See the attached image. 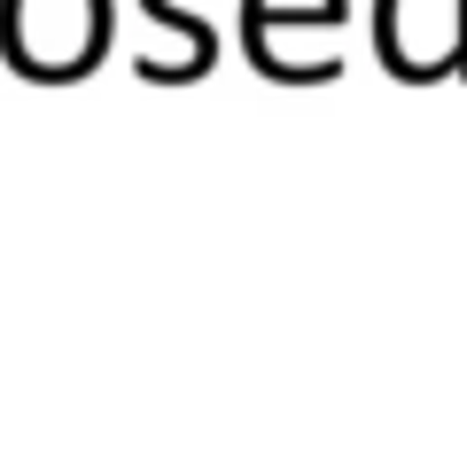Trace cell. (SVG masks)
I'll use <instances>...</instances> for the list:
<instances>
[{
    "label": "cell",
    "instance_id": "obj_1",
    "mask_svg": "<svg viewBox=\"0 0 467 459\" xmlns=\"http://www.w3.org/2000/svg\"><path fill=\"white\" fill-rule=\"evenodd\" d=\"M0 55L39 86L86 78L109 55V0H0Z\"/></svg>",
    "mask_w": 467,
    "mask_h": 459
},
{
    "label": "cell",
    "instance_id": "obj_2",
    "mask_svg": "<svg viewBox=\"0 0 467 459\" xmlns=\"http://www.w3.org/2000/svg\"><path fill=\"white\" fill-rule=\"evenodd\" d=\"M374 47L389 78L429 86L460 70V0H374Z\"/></svg>",
    "mask_w": 467,
    "mask_h": 459
},
{
    "label": "cell",
    "instance_id": "obj_3",
    "mask_svg": "<svg viewBox=\"0 0 467 459\" xmlns=\"http://www.w3.org/2000/svg\"><path fill=\"white\" fill-rule=\"evenodd\" d=\"M343 0H242V47H250L257 78L288 86V32H335Z\"/></svg>",
    "mask_w": 467,
    "mask_h": 459
},
{
    "label": "cell",
    "instance_id": "obj_4",
    "mask_svg": "<svg viewBox=\"0 0 467 459\" xmlns=\"http://www.w3.org/2000/svg\"><path fill=\"white\" fill-rule=\"evenodd\" d=\"M140 8H149V24H164V32L187 39V63L171 70L164 86H195V78H211V70H218V32H211V16L180 8V0H140Z\"/></svg>",
    "mask_w": 467,
    "mask_h": 459
},
{
    "label": "cell",
    "instance_id": "obj_5",
    "mask_svg": "<svg viewBox=\"0 0 467 459\" xmlns=\"http://www.w3.org/2000/svg\"><path fill=\"white\" fill-rule=\"evenodd\" d=\"M451 78L467 86V0H460V70H451Z\"/></svg>",
    "mask_w": 467,
    "mask_h": 459
}]
</instances>
